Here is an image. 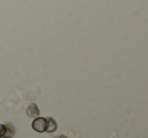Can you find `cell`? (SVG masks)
<instances>
[{
	"mask_svg": "<svg viewBox=\"0 0 148 138\" xmlns=\"http://www.w3.org/2000/svg\"><path fill=\"white\" fill-rule=\"evenodd\" d=\"M57 123L56 121L53 120V118H49L47 119V128H45V131L49 133H51V132H55L57 130Z\"/></svg>",
	"mask_w": 148,
	"mask_h": 138,
	"instance_id": "obj_2",
	"label": "cell"
},
{
	"mask_svg": "<svg viewBox=\"0 0 148 138\" xmlns=\"http://www.w3.org/2000/svg\"><path fill=\"white\" fill-rule=\"evenodd\" d=\"M5 128H6V133L9 132L11 135L14 134V128L12 127V125H6Z\"/></svg>",
	"mask_w": 148,
	"mask_h": 138,
	"instance_id": "obj_4",
	"label": "cell"
},
{
	"mask_svg": "<svg viewBox=\"0 0 148 138\" xmlns=\"http://www.w3.org/2000/svg\"><path fill=\"white\" fill-rule=\"evenodd\" d=\"M5 138H9V137H5Z\"/></svg>",
	"mask_w": 148,
	"mask_h": 138,
	"instance_id": "obj_7",
	"label": "cell"
},
{
	"mask_svg": "<svg viewBox=\"0 0 148 138\" xmlns=\"http://www.w3.org/2000/svg\"><path fill=\"white\" fill-rule=\"evenodd\" d=\"M6 134V128L4 125H1L0 124V137H2L3 135Z\"/></svg>",
	"mask_w": 148,
	"mask_h": 138,
	"instance_id": "obj_5",
	"label": "cell"
},
{
	"mask_svg": "<svg viewBox=\"0 0 148 138\" xmlns=\"http://www.w3.org/2000/svg\"><path fill=\"white\" fill-rule=\"evenodd\" d=\"M32 128L37 132H43L47 128V119L45 118H36L32 122Z\"/></svg>",
	"mask_w": 148,
	"mask_h": 138,
	"instance_id": "obj_1",
	"label": "cell"
},
{
	"mask_svg": "<svg viewBox=\"0 0 148 138\" xmlns=\"http://www.w3.org/2000/svg\"><path fill=\"white\" fill-rule=\"evenodd\" d=\"M27 115L29 117H37L39 115V110L35 104H30L27 108Z\"/></svg>",
	"mask_w": 148,
	"mask_h": 138,
	"instance_id": "obj_3",
	"label": "cell"
},
{
	"mask_svg": "<svg viewBox=\"0 0 148 138\" xmlns=\"http://www.w3.org/2000/svg\"><path fill=\"white\" fill-rule=\"evenodd\" d=\"M58 138H66V136H60V137H58Z\"/></svg>",
	"mask_w": 148,
	"mask_h": 138,
	"instance_id": "obj_6",
	"label": "cell"
}]
</instances>
